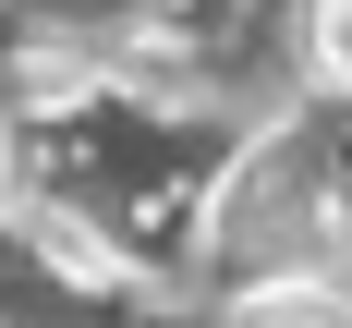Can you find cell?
<instances>
[{"label":"cell","mask_w":352,"mask_h":328,"mask_svg":"<svg viewBox=\"0 0 352 328\" xmlns=\"http://www.w3.org/2000/svg\"><path fill=\"white\" fill-rule=\"evenodd\" d=\"M243 328H352V304H328V292H255Z\"/></svg>","instance_id":"obj_1"},{"label":"cell","mask_w":352,"mask_h":328,"mask_svg":"<svg viewBox=\"0 0 352 328\" xmlns=\"http://www.w3.org/2000/svg\"><path fill=\"white\" fill-rule=\"evenodd\" d=\"M316 85H352V0H316Z\"/></svg>","instance_id":"obj_2"},{"label":"cell","mask_w":352,"mask_h":328,"mask_svg":"<svg viewBox=\"0 0 352 328\" xmlns=\"http://www.w3.org/2000/svg\"><path fill=\"white\" fill-rule=\"evenodd\" d=\"M0 158H12V146H0Z\"/></svg>","instance_id":"obj_3"}]
</instances>
